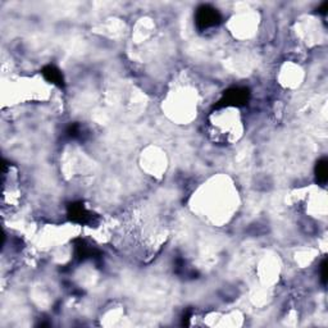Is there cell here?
Segmentation results:
<instances>
[{
	"mask_svg": "<svg viewBox=\"0 0 328 328\" xmlns=\"http://www.w3.org/2000/svg\"><path fill=\"white\" fill-rule=\"evenodd\" d=\"M201 12L199 13V17H197V22L199 23L203 24L204 27H209V26H214L218 21V14L215 12V9L212 8H205L200 9Z\"/></svg>",
	"mask_w": 328,
	"mask_h": 328,
	"instance_id": "obj_1",
	"label": "cell"
}]
</instances>
